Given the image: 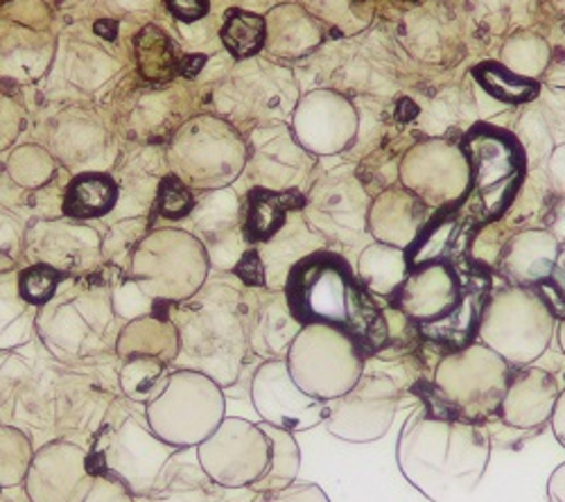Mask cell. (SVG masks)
I'll return each instance as SVG.
<instances>
[{"mask_svg": "<svg viewBox=\"0 0 565 502\" xmlns=\"http://www.w3.org/2000/svg\"><path fill=\"white\" fill-rule=\"evenodd\" d=\"M511 370V364L495 351L476 340L441 355L430 381L412 392V403L426 405L433 413L452 419L484 426L500 417Z\"/></svg>", "mask_w": 565, "mask_h": 502, "instance_id": "277c9868", "label": "cell"}, {"mask_svg": "<svg viewBox=\"0 0 565 502\" xmlns=\"http://www.w3.org/2000/svg\"><path fill=\"white\" fill-rule=\"evenodd\" d=\"M249 502H331L326 491L315 482H292L286 489L254 493Z\"/></svg>", "mask_w": 565, "mask_h": 502, "instance_id": "f35d334b", "label": "cell"}, {"mask_svg": "<svg viewBox=\"0 0 565 502\" xmlns=\"http://www.w3.org/2000/svg\"><path fill=\"white\" fill-rule=\"evenodd\" d=\"M547 500L565 502V462L558 464L547 480Z\"/></svg>", "mask_w": 565, "mask_h": 502, "instance_id": "f6af8a7d", "label": "cell"}, {"mask_svg": "<svg viewBox=\"0 0 565 502\" xmlns=\"http://www.w3.org/2000/svg\"><path fill=\"white\" fill-rule=\"evenodd\" d=\"M500 64L515 75L536 82V77L545 75L550 64V43L534 34L511 36L504 43Z\"/></svg>", "mask_w": 565, "mask_h": 502, "instance_id": "1f68e13d", "label": "cell"}, {"mask_svg": "<svg viewBox=\"0 0 565 502\" xmlns=\"http://www.w3.org/2000/svg\"><path fill=\"white\" fill-rule=\"evenodd\" d=\"M88 471V452L84 446L53 439L34 450L23 491L30 502H68Z\"/></svg>", "mask_w": 565, "mask_h": 502, "instance_id": "ac0fdd59", "label": "cell"}, {"mask_svg": "<svg viewBox=\"0 0 565 502\" xmlns=\"http://www.w3.org/2000/svg\"><path fill=\"white\" fill-rule=\"evenodd\" d=\"M32 378V372L21 362V357H10L0 367V424H10V417L17 415V405Z\"/></svg>", "mask_w": 565, "mask_h": 502, "instance_id": "8d00e7d4", "label": "cell"}, {"mask_svg": "<svg viewBox=\"0 0 565 502\" xmlns=\"http://www.w3.org/2000/svg\"><path fill=\"white\" fill-rule=\"evenodd\" d=\"M398 184L435 213L457 209L470 186L468 159L459 143L420 141L401 159Z\"/></svg>", "mask_w": 565, "mask_h": 502, "instance_id": "4fadbf2b", "label": "cell"}, {"mask_svg": "<svg viewBox=\"0 0 565 502\" xmlns=\"http://www.w3.org/2000/svg\"><path fill=\"white\" fill-rule=\"evenodd\" d=\"M265 39H267V23L263 17L243 12V10H231L226 14V21L222 28V43L235 60H247L260 53Z\"/></svg>", "mask_w": 565, "mask_h": 502, "instance_id": "4dcf8cb0", "label": "cell"}, {"mask_svg": "<svg viewBox=\"0 0 565 502\" xmlns=\"http://www.w3.org/2000/svg\"><path fill=\"white\" fill-rule=\"evenodd\" d=\"M118 202V184L103 172H86L71 181L62 211L73 220L103 217Z\"/></svg>", "mask_w": 565, "mask_h": 502, "instance_id": "4316f807", "label": "cell"}, {"mask_svg": "<svg viewBox=\"0 0 565 502\" xmlns=\"http://www.w3.org/2000/svg\"><path fill=\"white\" fill-rule=\"evenodd\" d=\"M556 329V317L536 288H493L478 327V342L495 351L511 367H527L541 360Z\"/></svg>", "mask_w": 565, "mask_h": 502, "instance_id": "52a82bcc", "label": "cell"}, {"mask_svg": "<svg viewBox=\"0 0 565 502\" xmlns=\"http://www.w3.org/2000/svg\"><path fill=\"white\" fill-rule=\"evenodd\" d=\"M136 60L140 75L150 82H168L181 71V62L174 55L170 39L154 25H148L138 32Z\"/></svg>", "mask_w": 565, "mask_h": 502, "instance_id": "f1b7e54d", "label": "cell"}, {"mask_svg": "<svg viewBox=\"0 0 565 502\" xmlns=\"http://www.w3.org/2000/svg\"><path fill=\"white\" fill-rule=\"evenodd\" d=\"M170 364L157 357H127L118 372L120 394L134 403H150L170 376Z\"/></svg>", "mask_w": 565, "mask_h": 502, "instance_id": "83f0119b", "label": "cell"}, {"mask_svg": "<svg viewBox=\"0 0 565 502\" xmlns=\"http://www.w3.org/2000/svg\"><path fill=\"white\" fill-rule=\"evenodd\" d=\"M150 428L166 444L198 448L226 417L224 389L206 374L172 370L161 392L146 403Z\"/></svg>", "mask_w": 565, "mask_h": 502, "instance_id": "ba28073f", "label": "cell"}, {"mask_svg": "<svg viewBox=\"0 0 565 502\" xmlns=\"http://www.w3.org/2000/svg\"><path fill=\"white\" fill-rule=\"evenodd\" d=\"M552 342H556V346H558V351H561V355L565 357V314H561L558 319H556V329H554V340ZM563 381V387H565V374H563V378H558V383ZM561 387V389H563Z\"/></svg>", "mask_w": 565, "mask_h": 502, "instance_id": "bcb514c9", "label": "cell"}, {"mask_svg": "<svg viewBox=\"0 0 565 502\" xmlns=\"http://www.w3.org/2000/svg\"><path fill=\"white\" fill-rule=\"evenodd\" d=\"M476 79L500 103L523 105L539 96V82L525 79L521 75L507 71L500 62L480 64L476 68Z\"/></svg>", "mask_w": 565, "mask_h": 502, "instance_id": "d6a6232c", "label": "cell"}, {"mask_svg": "<svg viewBox=\"0 0 565 502\" xmlns=\"http://www.w3.org/2000/svg\"><path fill=\"white\" fill-rule=\"evenodd\" d=\"M515 141L521 143L525 159H527V172L530 170H541L545 168L550 154L554 152L552 146V136L547 125L543 122L541 114L536 111H527L521 120V131H518Z\"/></svg>", "mask_w": 565, "mask_h": 502, "instance_id": "e575fe53", "label": "cell"}, {"mask_svg": "<svg viewBox=\"0 0 565 502\" xmlns=\"http://www.w3.org/2000/svg\"><path fill=\"white\" fill-rule=\"evenodd\" d=\"M550 84L565 88V34L550 45V64L543 75Z\"/></svg>", "mask_w": 565, "mask_h": 502, "instance_id": "b9f144b4", "label": "cell"}, {"mask_svg": "<svg viewBox=\"0 0 565 502\" xmlns=\"http://www.w3.org/2000/svg\"><path fill=\"white\" fill-rule=\"evenodd\" d=\"M286 299L301 327L326 324L355 340L366 357L390 340V327L381 299L358 279L349 260L338 252L321 249L301 260L288 277Z\"/></svg>", "mask_w": 565, "mask_h": 502, "instance_id": "7a4b0ae2", "label": "cell"}, {"mask_svg": "<svg viewBox=\"0 0 565 502\" xmlns=\"http://www.w3.org/2000/svg\"><path fill=\"white\" fill-rule=\"evenodd\" d=\"M545 174L558 197H565V146L554 148L545 163Z\"/></svg>", "mask_w": 565, "mask_h": 502, "instance_id": "7bdbcfd3", "label": "cell"}, {"mask_svg": "<svg viewBox=\"0 0 565 502\" xmlns=\"http://www.w3.org/2000/svg\"><path fill=\"white\" fill-rule=\"evenodd\" d=\"M136 502H143V500H136Z\"/></svg>", "mask_w": 565, "mask_h": 502, "instance_id": "c3c4849f", "label": "cell"}, {"mask_svg": "<svg viewBox=\"0 0 565 502\" xmlns=\"http://www.w3.org/2000/svg\"><path fill=\"white\" fill-rule=\"evenodd\" d=\"M68 279L71 274L49 263H34L19 274V292L30 306H45L55 299L57 290Z\"/></svg>", "mask_w": 565, "mask_h": 502, "instance_id": "836d02e7", "label": "cell"}, {"mask_svg": "<svg viewBox=\"0 0 565 502\" xmlns=\"http://www.w3.org/2000/svg\"><path fill=\"white\" fill-rule=\"evenodd\" d=\"M166 6L183 23H195L209 12V0H166Z\"/></svg>", "mask_w": 565, "mask_h": 502, "instance_id": "60d3db41", "label": "cell"}, {"mask_svg": "<svg viewBox=\"0 0 565 502\" xmlns=\"http://www.w3.org/2000/svg\"><path fill=\"white\" fill-rule=\"evenodd\" d=\"M258 426L269 444V462L263 478L249 489L254 493L286 489L292 482H297L301 471V448L297 444V437L290 430H282L263 421H258Z\"/></svg>", "mask_w": 565, "mask_h": 502, "instance_id": "484cf974", "label": "cell"}, {"mask_svg": "<svg viewBox=\"0 0 565 502\" xmlns=\"http://www.w3.org/2000/svg\"><path fill=\"white\" fill-rule=\"evenodd\" d=\"M195 197L177 174L163 177L157 193V211L166 220H183L193 213Z\"/></svg>", "mask_w": 565, "mask_h": 502, "instance_id": "74e56055", "label": "cell"}, {"mask_svg": "<svg viewBox=\"0 0 565 502\" xmlns=\"http://www.w3.org/2000/svg\"><path fill=\"white\" fill-rule=\"evenodd\" d=\"M493 444L484 426L452 419L416 405L396 441L403 478L430 502H455L482 482Z\"/></svg>", "mask_w": 565, "mask_h": 502, "instance_id": "6da1fadb", "label": "cell"}, {"mask_svg": "<svg viewBox=\"0 0 565 502\" xmlns=\"http://www.w3.org/2000/svg\"><path fill=\"white\" fill-rule=\"evenodd\" d=\"M68 502H136L134 493L116 478L103 471H88Z\"/></svg>", "mask_w": 565, "mask_h": 502, "instance_id": "d590c367", "label": "cell"}, {"mask_svg": "<svg viewBox=\"0 0 565 502\" xmlns=\"http://www.w3.org/2000/svg\"><path fill=\"white\" fill-rule=\"evenodd\" d=\"M249 398L263 424L303 432L326 419V400L306 394L292 378L286 357L263 360L249 381Z\"/></svg>", "mask_w": 565, "mask_h": 502, "instance_id": "5bb4252c", "label": "cell"}, {"mask_svg": "<svg viewBox=\"0 0 565 502\" xmlns=\"http://www.w3.org/2000/svg\"><path fill=\"white\" fill-rule=\"evenodd\" d=\"M179 335L177 370H193L222 389L241 381L252 357L247 342V303L238 290H209L206 299L188 306L174 327Z\"/></svg>", "mask_w": 565, "mask_h": 502, "instance_id": "3957f363", "label": "cell"}, {"mask_svg": "<svg viewBox=\"0 0 565 502\" xmlns=\"http://www.w3.org/2000/svg\"><path fill=\"white\" fill-rule=\"evenodd\" d=\"M328 249L326 238L312 229L306 220L303 209L290 213L288 222L263 245L256 247L267 290H282L288 284L292 269L308 256Z\"/></svg>", "mask_w": 565, "mask_h": 502, "instance_id": "44dd1931", "label": "cell"}, {"mask_svg": "<svg viewBox=\"0 0 565 502\" xmlns=\"http://www.w3.org/2000/svg\"><path fill=\"white\" fill-rule=\"evenodd\" d=\"M405 405V392L379 364L366 360L358 383L342 396L326 400V430L349 444H371L383 439L398 409Z\"/></svg>", "mask_w": 565, "mask_h": 502, "instance_id": "8fae6325", "label": "cell"}, {"mask_svg": "<svg viewBox=\"0 0 565 502\" xmlns=\"http://www.w3.org/2000/svg\"><path fill=\"white\" fill-rule=\"evenodd\" d=\"M369 206L371 197L362 179L353 172H342L317 181L306 193L303 215L326 243L353 245L369 234Z\"/></svg>", "mask_w": 565, "mask_h": 502, "instance_id": "9a60e30c", "label": "cell"}, {"mask_svg": "<svg viewBox=\"0 0 565 502\" xmlns=\"http://www.w3.org/2000/svg\"><path fill=\"white\" fill-rule=\"evenodd\" d=\"M433 215V209H428L401 184H394L371 197L366 229L375 243L394 245L407 252L418 234L426 229Z\"/></svg>", "mask_w": 565, "mask_h": 502, "instance_id": "d6986e66", "label": "cell"}, {"mask_svg": "<svg viewBox=\"0 0 565 502\" xmlns=\"http://www.w3.org/2000/svg\"><path fill=\"white\" fill-rule=\"evenodd\" d=\"M536 290L543 292V297L547 299L556 319L561 314H565V241L558 247V256H556V265H554L552 277L543 286H539Z\"/></svg>", "mask_w": 565, "mask_h": 502, "instance_id": "ab89813d", "label": "cell"}, {"mask_svg": "<svg viewBox=\"0 0 565 502\" xmlns=\"http://www.w3.org/2000/svg\"><path fill=\"white\" fill-rule=\"evenodd\" d=\"M34 450V441L23 428L14 424H0V487H23Z\"/></svg>", "mask_w": 565, "mask_h": 502, "instance_id": "f546056e", "label": "cell"}, {"mask_svg": "<svg viewBox=\"0 0 565 502\" xmlns=\"http://www.w3.org/2000/svg\"><path fill=\"white\" fill-rule=\"evenodd\" d=\"M198 462L222 489L238 491L256 484L269 462V444L258 424L224 417L215 432L198 448Z\"/></svg>", "mask_w": 565, "mask_h": 502, "instance_id": "7c38bea8", "label": "cell"}, {"mask_svg": "<svg viewBox=\"0 0 565 502\" xmlns=\"http://www.w3.org/2000/svg\"><path fill=\"white\" fill-rule=\"evenodd\" d=\"M303 204L306 193L301 191H269L254 186L249 191L243 217L245 243L252 247L267 243L288 222L290 213L303 209Z\"/></svg>", "mask_w": 565, "mask_h": 502, "instance_id": "cb8c5ba5", "label": "cell"}, {"mask_svg": "<svg viewBox=\"0 0 565 502\" xmlns=\"http://www.w3.org/2000/svg\"><path fill=\"white\" fill-rule=\"evenodd\" d=\"M0 502H30L23 487L17 489H3L0 487Z\"/></svg>", "mask_w": 565, "mask_h": 502, "instance_id": "7dc6e473", "label": "cell"}, {"mask_svg": "<svg viewBox=\"0 0 565 502\" xmlns=\"http://www.w3.org/2000/svg\"><path fill=\"white\" fill-rule=\"evenodd\" d=\"M222 487H217L200 467L198 455L193 462L181 460V450L166 464L154 489L146 498H136L143 502H222Z\"/></svg>", "mask_w": 565, "mask_h": 502, "instance_id": "603a6c76", "label": "cell"}, {"mask_svg": "<svg viewBox=\"0 0 565 502\" xmlns=\"http://www.w3.org/2000/svg\"><path fill=\"white\" fill-rule=\"evenodd\" d=\"M286 362L295 383L306 394L333 400L358 383L366 355L344 331L308 324L290 344Z\"/></svg>", "mask_w": 565, "mask_h": 502, "instance_id": "9c48e42d", "label": "cell"}, {"mask_svg": "<svg viewBox=\"0 0 565 502\" xmlns=\"http://www.w3.org/2000/svg\"><path fill=\"white\" fill-rule=\"evenodd\" d=\"M301 329L282 290H267V301H260L256 308L247 306V342L252 357H286Z\"/></svg>", "mask_w": 565, "mask_h": 502, "instance_id": "7402d4cb", "label": "cell"}, {"mask_svg": "<svg viewBox=\"0 0 565 502\" xmlns=\"http://www.w3.org/2000/svg\"><path fill=\"white\" fill-rule=\"evenodd\" d=\"M550 426H552V432H554L556 441L565 448V387L561 389V394H558V398H556V405H554V413H552Z\"/></svg>", "mask_w": 565, "mask_h": 502, "instance_id": "ee69618b", "label": "cell"}, {"mask_svg": "<svg viewBox=\"0 0 565 502\" xmlns=\"http://www.w3.org/2000/svg\"><path fill=\"white\" fill-rule=\"evenodd\" d=\"M88 469L120 480L134 498H146L179 448L166 444L148 424L146 405L118 394L105 409L88 446Z\"/></svg>", "mask_w": 565, "mask_h": 502, "instance_id": "5b68a950", "label": "cell"}, {"mask_svg": "<svg viewBox=\"0 0 565 502\" xmlns=\"http://www.w3.org/2000/svg\"><path fill=\"white\" fill-rule=\"evenodd\" d=\"M358 111L335 90L319 88L308 94L295 116L292 136L295 141L317 157H333L344 152L358 136Z\"/></svg>", "mask_w": 565, "mask_h": 502, "instance_id": "2e32d148", "label": "cell"}, {"mask_svg": "<svg viewBox=\"0 0 565 502\" xmlns=\"http://www.w3.org/2000/svg\"><path fill=\"white\" fill-rule=\"evenodd\" d=\"M409 271L407 254L401 247L371 243L358 258V279L375 299H392Z\"/></svg>", "mask_w": 565, "mask_h": 502, "instance_id": "d4e9b609", "label": "cell"}, {"mask_svg": "<svg viewBox=\"0 0 565 502\" xmlns=\"http://www.w3.org/2000/svg\"><path fill=\"white\" fill-rule=\"evenodd\" d=\"M107 385L100 378H90L82 374H53L45 378H30L23 389L17 415L25 417L32 426H49L60 430V439L66 435L79 432L82 428L98 430L93 424V415L103 417L107 405L116 396H107ZM82 435V432H79Z\"/></svg>", "mask_w": 565, "mask_h": 502, "instance_id": "30bf717a", "label": "cell"}, {"mask_svg": "<svg viewBox=\"0 0 565 502\" xmlns=\"http://www.w3.org/2000/svg\"><path fill=\"white\" fill-rule=\"evenodd\" d=\"M470 168V186L463 202L452 209L468 234L500 220L527 177V159L513 133L478 125L459 143Z\"/></svg>", "mask_w": 565, "mask_h": 502, "instance_id": "8992f818", "label": "cell"}, {"mask_svg": "<svg viewBox=\"0 0 565 502\" xmlns=\"http://www.w3.org/2000/svg\"><path fill=\"white\" fill-rule=\"evenodd\" d=\"M561 383L556 374L536 364L513 367L500 405V421L513 430L536 437L552 419Z\"/></svg>", "mask_w": 565, "mask_h": 502, "instance_id": "e0dca14e", "label": "cell"}, {"mask_svg": "<svg viewBox=\"0 0 565 502\" xmlns=\"http://www.w3.org/2000/svg\"><path fill=\"white\" fill-rule=\"evenodd\" d=\"M558 247L561 243L550 229L515 232L502 245L493 269L507 286L539 288L552 277Z\"/></svg>", "mask_w": 565, "mask_h": 502, "instance_id": "ffe728a7", "label": "cell"}]
</instances>
